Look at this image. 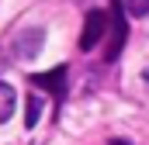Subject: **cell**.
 <instances>
[{"label": "cell", "instance_id": "1", "mask_svg": "<svg viewBox=\"0 0 149 145\" xmlns=\"http://www.w3.org/2000/svg\"><path fill=\"white\" fill-rule=\"evenodd\" d=\"M125 38H128V24H125V14H121V3L114 0V7H111V38H108V48H104V59L108 62H114L121 55Z\"/></svg>", "mask_w": 149, "mask_h": 145}, {"label": "cell", "instance_id": "2", "mask_svg": "<svg viewBox=\"0 0 149 145\" xmlns=\"http://www.w3.org/2000/svg\"><path fill=\"white\" fill-rule=\"evenodd\" d=\"M108 24H111V14H104V10H90L87 14V21H83V35H80V48L83 52H90L101 38H104V31H108Z\"/></svg>", "mask_w": 149, "mask_h": 145}, {"label": "cell", "instance_id": "3", "mask_svg": "<svg viewBox=\"0 0 149 145\" xmlns=\"http://www.w3.org/2000/svg\"><path fill=\"white\" fill-rule=\"evenodd\" d=\"M42 45H45V31H42V28H24V31H17L10 52H14L17 59L28 62V59H35L38 52H42Z\"/></svg>", "mask_w": 149, "mask_h": 145}, {"label": "cell", "instance_id": "4", "mask_svg": "<svg viewBox=\"0 0 149 145\" xmlns=\"http://www.w3.org/2000/svg\"><path fill=\"white\" fill-rule=\"evenodd\" d=\"M31 83L42 86V90H49L52 97H66V66H56V69H49V72H35Z\"/></svg>", "mask_w": 149, "mask_h": 145}, {"label": "cell", "instance_id": "5", "mask_svg": "<svg viewBox=\"0 0 149 145\" xmlns=\"http://www.w3.org/2000/svg\"><path fill=\"white\" fill-rule=\"evenodd\" d=\"M14 104H17V93H14V86H10V83H0V124H3V121H10Z\"/></svg>", "mask_w": 149, "mask_h": 145}, {"label": "cell", "instance_id": "6", "mask_svg": "<svg viewBox=\"0 0 149 145\" xmlns=\"http://www.w3.org/2000/svg\"><path fill=\"white\" fill-rule=\"evenodd\" d=\"M38 114H42V100L38 97H28V117H24V128H35Z\"/></svg>", "mask_w": 149, "mask_h": 145}, {"label": "cell", "instance_id": "7", "mask_svg": "<svg viewBox=\"0 0 149 145\" xmlns=\"http://www.w3.org/2000/svg\"><path fill=\"white\" fill-rule=\"evenodd\" d=\"M125 10L132 17H146L149 14V0H125Z\"/></svg>", "mask_w": 149, "mask_h": 145}, {"label": "cell", "instance_id": "8", "mask_svg": "<svg viewBox=\"0 0 149 145\" xmlns=\"http://www.w3.org/2000/svg\"><path fill=\"white\" fill-rule=\"evenodd\" d=\"M111 145H128V142H121V138H114V142H111Z\"/></svg>", "mask_w": 149, "mask_h": 145}]
</instances>
